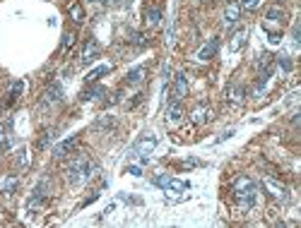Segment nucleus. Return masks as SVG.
<instances>
[{"label": "nucleus", "instance_id": "f257e3e1", "mask_svg": "<svg viewBox=\"0 0 301 228\" xmlns=\"http://www.w3.org/2000/svg\"><path fill=\"white\" fill-rule=\"evenodd\" d=\"M234 197H236V202H238V209L248 212L255 204V197H258L255 183L248 175H238L236 183H234Z\"/></svg>", "mask_w": 301, "mask_h": 228}, {"label": "nucleus", "instance_id": "f03ea898", "mask_svg": "<svg viewBox=\"0 0 301 228\" xmlns=\"http://www.w3.org/2000/svg\"><path fill=\"white\" fill-rule=\"evenodd\" d=\"M92 171H94V166H92V161H89L87 156L72 158L70 171H68V175H70V183H72V185H77V183L87 180L89 175H92Z\"/></svg>", "mask_w": 301, "mask_h": 228}, {"label": "nucleus", "instance_id": "7ed1b4c3", "mask_svg": "<svg viewBox=\"0 0 301 228\" xmlns=\"http://www.w3.org/2000/svg\"><path fill=\"white\" fill-rule=\"evenodd\" d=\"M238 17H241V3L231 0L229 5H227V10H224V29H231L238 22Z\"/></svg>", "mask_w": 301, "mask_h": 228}, {"label": "nucleus", "instance_id": "20e7f679", "mask_svg": "<svg viewBox=\"0 0 301 228\" xmlns=\"http://www.w3.org/2000/svg\"><path fill=\"white\" fill-rule=\"evenodd\" d=\"M186 92H188V79H186L183 72H178L174 77V96H171V101H181L186 96Z\"/></svg>", "mask_w": 301, "mask_h": 228}, {"label": "nucleus", "instance_id": "39448f33", "mask_svg": "<svg viewBox=\"0 0 301 228\" xmlns=\"http://www.w3.org/2000/svg\"><path fill=\"white\" fill-rule=\"evenodd\" d=\"M154 149H157V137H145V140H140L137 144H135V151H137L143 158H147Z\"/></svg>", "mask_w": 301, "mask_h": 228}, {"label": "nucleus", "instance_id": "423d86ee", "mask_svg": "<svg viewBox=\"0 0 301 228\" xmlns=\"http://www.w3.org/2000/svg\"><path fill=\"white\" fill-rule=\"evenodd\" d=\"M217 48H219V39H210V41L205 43V46L200 48L198 60H203V63H205V60H212L214 53H217Z\"/></svg>", "mask_w": 301, "mask_h": 228}, {"label": "nucleus", "instance_id": "0eeeda50", "mask_svg": "<svg viewBox=\"0 0 301 228\" xmlns=\"http://www.w3.org/2000/svg\"><path fill=\"white\" fill-rule=\"evenodd\" d=\"M61 96H63L61 84H51V87L44 92V106H53V103H58L61 101Z\"/></svg>", "mask_w": 301, "mask_h": 228}, {"label": "nucleus", "instance_id": "6e6552de", "mask_svg": "<svg viewBox=\"0 0 301 228\" xmlns=\"http://www.w3.org/2000/svg\"><path fill=\"white\" fill-rule=\"evenodd\" d=\"M96 55H99V43H96L94 39H89L87 43H85V51H82V60H85V63H92Z\"/></svg>", "mask_w": 301, "mask_h": 228}, {"label": "nucleus", "instance_id": "1a4fd4ad", "mask_svg": "<svg viewBox=\"0 0 301 228\" xmlns=\"http://www.w3.org/2000/svg\"><path fill=\"white\" fill-rule=\"evenodd\" d=\"M169 120H171V123H181V120H183L181 101H171V103H169Z\"/></svg>", "mask_w": 301, "mask_h": 228}, {"label": "nucleus", "instance_id": "9d476101", "mask_svg": "<svg viewBox=\"0 0 301 228\" xmlns=\"http://www.w3.org/2000/svg\"><path fill=\"white\" fill-rule=\"evenodd\" d=\"M244 96H246V92H244V87H238V84H231V87L227 89V99H229L231 103H241Z\"/></svg>", "mask_w": 301, "mask_h": 228}, {"label": "nucleus", "instance_id": "9b49d317", "mask_svg": "<svg viewBox=\"0 0 301 228\" xmlns=\"http://www.w3.org/2000/svg\"><path fill=\"white\" fill-rule=\"evenodd\" d=\"M75 144H77V137H70V140L61 142V144H58L56 149H53V154H56L58 158H61V156H65V154H68V151H70L72 147H75Z\"/></svg>", "mask_w": 301, "mask_h": 228}, {"label": "nucleus", "instance_id": "f8f14e48", "mask_svg": "<svg viewBox=\"0 0 301 228\" xmlns=\"http://www.w3.org/2000/svg\"><path fill=\"white\" fill-rule=\"evenodd\" d=\"M143 77H145V67H135V70H130L128 72V84H130V87H135V84H140V82H143Z\"/></svg>", "mask_w": 301, "mask_h": 228}, {"label": "nucleus", "instance_id": "ddd939ff", "mask_svg": "<svg viewBox=\"0 0 301 228\" xmlns=\"http://www.w3.org/2000/svg\"><path fill=\"white\" fill-rule=\"evenodd\" d=\"M207 116H210V110H207L205 106H198V108L190 113V120H193V123H207V120H210Z\"/></svg>", "mask_w": 301, "mask_h": 228}, {"label": "nucleus", "instance_id": "4468645a", "mask_svg": "<svg viewBox=\"0 0 301 228\" xmlns=\"http://www.w3.org/2000/svg\"><path fill=\"white\" fill-rule=\"evenodd\" d=\"M244 41H246V29H238L234 34V39H231V51H238V48L244 46Z\"/></svg>", "mask_w": 301, "mask_h": 228}, {"label": "nucleus", "instance_id": "2eb2a0df", "mask_svg": "<svg viewBox=\"0 0 301 228\" xmlns=\"http://www.w3.org/2000/svg\"><path fill=\"white\" fill-rule=\"evenodd\" d=\"M145 19H147L150 27H157V24L162 22V10H150V12L145 15Z\"/></svg>", "mask_w": 301, "mask_h": 228}, {"label": "nucleus", "instance_id": "dca6fc26", "mask_svg": "<svg viewBox=\"0 0 301 228\" xmlns=\"http://www.w3.org/2000/svg\"><path fill=\"white\" fill-rule=\"evenodd\" d=\"M111 70L109 65H102V67H96L94 72H89L87 75V84H92V82H96V77H102V75H106V72Z\"/></svg>", "mask_w": 301, "mask_h": 228}, {"label": "nucleus", "instance_id": "f3484780", "mask_svg": "<svg viewBox=\"0 0 301 228\" xmlns=\"http://www.w3.org/2000/svg\"><path fill=\"white\" fill-rule=\"evenodd\" d=\"M22 82H15V87H12V92L8 94V106H12V103L17 101V96H19V92H22Z\"/></svg>", "mask_w": 301, "mask_h": 228}, {"label": "nucleus", "instance_id": "a211bd4d", "mask_svg": "<svg viewBox=\"0 0 301 228\" xmlns=\"http://www.w3.org/2000/svg\"><path fill=\"white\" fill-rule=\"evenodd\" d=\"M265 188H268V190H272V192H275V197H279V199H285V188H282V185H275L272 180H265Z\"/></svg>", "mask_w": 301, "mask_h": 228}, {"label": "nucleus", "instance_id": "6ab92c4d", "mask_svg": "<svg viewBox=\"0 0 301 228\" xmlns=\"http://www.w3.org/2000/svg\"><path fill=\"white\" fill-rule=\"evenodd\" d=\"M15 188H17V178H15V175H10V178H5V185H3V192H5V195H10V192H15Z\"/></svg>", "mask_w": 301, "mask_h": 228}, {"label": "nucleus", "instance_id": "aec40b11", "mask_svg": "<svg viewBox=\"0 0 301 228\" xmlns=\"http://www.w3.org/2000/svg\"><path fill=\"white\" fill-rule=\"evenodd\" d=\"M104 94V89L102 87H94V89H89V92H85L82 94V101H92L94 96H102Z\"/></svg>", "mask_w": 301, "mask_h": 228}, {"label": "nucleus", "instance_id": "412c9836", "mask_svg": "<svg viewBox=\"0 0 301 228\" xmlns=\"http://www.w3.org/2000/svg\"><path fill=\"white\" fill-rule=\"evenodd\" d=\"M241 3V10H258L263 0H238Z\"/></svg>", "mask_w": 301, "mask_h": 228}, {"label": "nucleus", "instance_id": "4be33fe9", "mask_svg": "<svg viewBox=\"0 0 301 228\" xmlns=\"http://www.w3.org/2000/svg\"><path fill=\"white\" fill-rule=\"evenodd\" d=\"M70 15L75 17V22H82V8H79V5H72V8H70Z\"/></svg>", "mask_w": 301, "mask_h": 228}, {"label": "nucleus", "instance_id": "5701e85b", "mask_svg": "<svg viewBox=\"0 0 301 228\" xmlns=\"http://www.w3.org/2000/svg\"><path fill=\"white\" fill-rule=\"evenodd\" d=\"M72 43H75V34H65V39H63V51L72 48Z\"/></svg>", "mask_w": 301, "mask_h": 228}, {"label": "nucleus", "instance_id": "b1692460", "mask_svg": "<svg viewBox=\"0 0 301 228\" xmlns=\"http://www.w3.org/2000/svg\"><path fill=\"white\" fill-rule=\"evenodd\" d=\"M268 19H270V22H275V19H282V10H277V8L270 10V12H268Z\"/></svg>", "mask_w": 301, "mask_h": 228}, {"label": "nucleus", "instance_id": "393cba45", "mask_svg": "<svg viewBox=\"0 0 301 228\" xmlns=\"http://www.w3.org/2000/svg\"><path fill=\"white\" fill-rule=\"evenodd\" d=\"M279 67H282L285 72L292 70V63H289V58H279Z\"/></svg>", "mask_w": 301, "mask_h": 228}, {"label": "nucleus", "instance_id": "a878e982", "mask_svg": "<svg viewBox=\"0 0 301 228\" xmlns=\"http://www.w3.org/2000/svg\"><path fill=\"white\" fill-rule=\"evenodd\" d=\"M19 166H29V154L27 151H19Z\"/></svg>", "mask_w": 301, "mask_h": 228}, {"label": "nucleus", "instance_id": "bb28decb", "mask_svg": "<svg viewBox=\"0 0 301 228\" xmlns=\"http://www.w3.org/2000/svg\"><path fill=\"white\" fill-rule=\"evenodd\" d=\"M128 173L130 175H143V168H140V166H128Z\"/></svg>", "mask_w": 301, "mask_h": 228}, {"label": "nucleus", "instance_id": "cd10ccee", "mask_svg": "<svg viewBox=\"0 0 301 228\" xmlns=\"http://www.w3.org/2000/svg\"><path fill=\"white\" fill-rule=\"evenodd\" d=\"M3 142H5V130H3V125H0V149H3Z\"/></svg>", "mask_w": 301, "mask_h": 228}]
</instances>
